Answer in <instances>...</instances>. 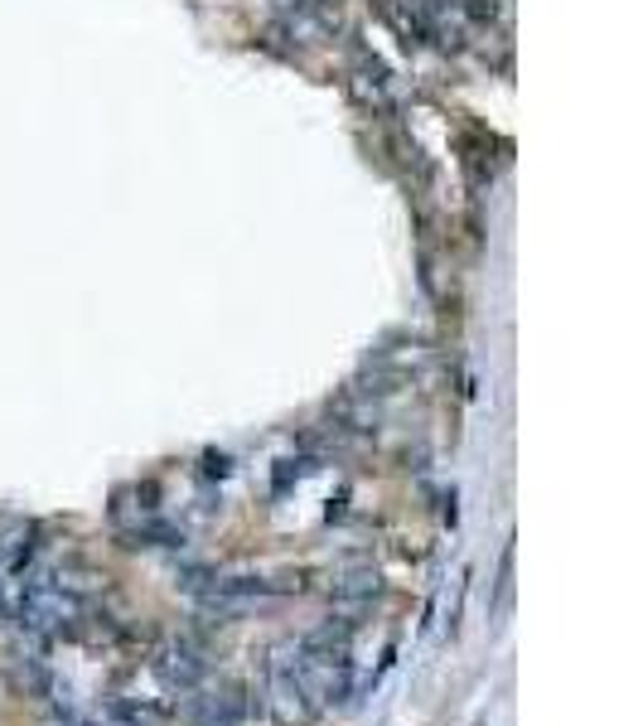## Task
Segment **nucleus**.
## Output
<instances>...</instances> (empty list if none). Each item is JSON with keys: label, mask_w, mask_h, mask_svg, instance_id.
I'll return each instance as SVG.
<instances>
[{"label": "nucleus", "mask_w": 643, "mask_h": 726, "mask_svg": "<svg viewBox=\"0 0 643 726\" xmlns=\"http://www.w3.org/2000/svg\"><path fill=\"white\" fill-rule=\"evenodd\" d=\"M296 668H300V640H281L266 658V707L276 726H305L310 717H320L310 707V698H305Z\"/></svg>", "instance_id": "1"}, {"label": "nucleus", "mask_w": 643, "mask_h": 726, "mask_svg": "<svg viewBox=\"0 0 643 726\" xmlns=\"http://www.w3.org/2000/svg\"><path fill=\"white\" fill-rule=\"evenodd\" d=\"M252 702H247L242 688H218V692H203V698H189V722L194 726H242Z\"/></svg>", "instance_id": "2"}, {"label": "nucleus", "mask_w": 643, "mask_h": 726, "mask_svg": "<svg viewBox=\"0 0 643 726\" xmlns=\"http://www.w3.org/2000/svg\"><path fill=\"white\" fill-rule=\"evenodd\" d=\"M155 674L165 678L169 688H199L203 683V674H209V658H203V650L194 640H175V644H165L160 658H155Z\"/></svg>", "instance_id": "3"}, {"label": "nucleus", "mask_w": 643, "mask_h": 726, "mask_svg": "<svg viewBox=\"0 0 643 726\" xmlns=\"http://www.w3.org/2000/svg\"><path fill=\"white\" fill-rule=\"evenodd\" d=\"M382 591V576L378 567H344V572H334V600H364V606H372V596Z\"/></svg>", "instance_id": "4"}, {"label": "nucleus", "mask_w": 643, "mask_h": 726, "mask_svg": "<svg viewBox=\"0 0 643 726\" xmlns=\"http://www.w3.org/2000/svg\"><path fill=\"white\" fill-rule=\"evenodd\" d=\"M34 543V523L15 519V513H0V567H10V557L25 552Z\"/></svg>", "instance_id": "5"}, {"label": "nucleus", "mask_w": 643, "mask_h": 726, "mask_svg": "<svg viewBox=\"0 0 643 726\" xmlns=\"http://www.w3.org/2000/svg\"><path fill=\"white\" fill-rule=\"evenodd\" d=\"M203 475H228V455H209V461H203Z\"/></svg>", "instance_id": "6"}]
</instances>
